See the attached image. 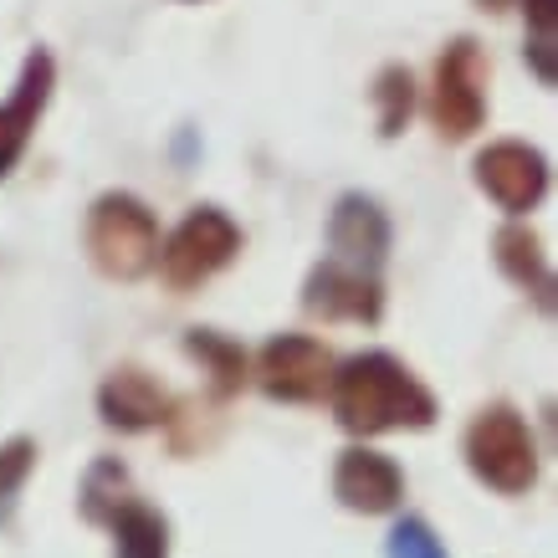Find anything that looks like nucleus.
<instances>
[{"mask_svg": "<svg viewBox=\"0 0 558 558\" xmlns=\"http://www.w3.org/2000/svg\"><path fill=\"white\" fill-rule=\"evenodd\" d=\"M241 256V226L220 205H195L180 226L170 231V241H159V277L174 292H190L210 282L216 271H226Z\"/></svg>", "mask_w": 558, "mask_h": 558, "instance_id": "4", "label": "nucleus"}, {"mask_svg": "<svg viewBox=\"0 0 558 558\" xmlns=\"http://www.w3.org/2000/svg\"><path fill=\"white\" fill-rule=\"evenodd\" d=\"M466 466L476 472V482H487L492 492L502 497H518L538 482V446H533V430L512 405H487L466 425Z\"/></svg>", "mask_w": 558, "mask_h": 558, "instance_id": "3", "label": "nucleus"}, {"mask_svg": "<svg viewBox=\"0 0 558 558\" xmlns=\"http://www.w3.org/2000/svg\"><path fill=\"white\" fill-rule=\"evenodd\" d=\"M108 527L119 538V558H170V523L144 502H129Z\"/></svg>", "mask_w": 558, "mask_h": 558, "instance_id": "16", "label": "nucleus"}, {"mask_svg": "<svg viewBox=\"0 0 558 558\" xmlns=\"http://www.w3.org/2000/svg\"><path fill=\"white\" fill-rule=\"evenodd\" d=\"M333 497H339L349 512H389L400 497H405V476L400 466L385 457V451H369V446H349L333 466Z\"/></svg>", "mask_w": 558, "mask_h": 558, "instance_id": "11", "label": "nucleus"}, {"mask_svg": "<svg viewBox=\"0 0 558 558\" xmlns=\"http://www.w3.org/2000/svg\"><path fill=\"white\" fill-rule=\"evenodd\" d=\"M170 410H174L170 389L159 385L154 374L134 369V364L113 369L98 389V415L113 430H154V425L170 421Z\"/></svg>", "mask_w": 558, "mask_h": 558, "instance_id": "12", "label": "nucleus"}, {"mask_svg": "<svg viewBox=\"0 0 558 558\" xmlns=\"http://www.w3.org/2000/svg\"><path fill=\"white\" fill-rule=\"evenodd\" d=\"M369 98H374L379 134L395 138L410 123V113H415V77H410V68H400V62L379 68V77H374V87H369Z\"/></svg>", "mask_w": 558, "mask_h": 558, "instance_id": "17", "label": "nucleus"}, {"mask_svg": "<svg viewBox=\"0 0 558 558\" xmlns=\"http://www.w3.org/2000/svg\"><path fill=\"white\" fill-rule=\"evenodd\" d=\"M303 307L328 323H379L385 318V288H379V277L349 271L339 262H318L303 282Z\"/></svg>", "mask_w": 558, "mask_h": 558, "instance_id": "10", "label": "nucleus"}, {"mask_svg": "<svg viewBox=\"0 0 558 558\" xmlns=\"http://www.w3.org/2000/svg\"><path fill=\"white\" fill-rule=\"evenodd\" d=\"M134 502V492H129V466L113 457H102L87 466L83 476V512L87 523H113L123 508Z\"/></svg>", "mask_w": 558, "mask_h": 558, "instance_id": "15", "label": "nucleus"}, {"mask_svg": "<svg viewBox=\"0 0 558 558\" xmlns=\"http://www.w3.org/2000/svg\"><path fill=\"white\" fill-rule=\"evenodd\" d=\"M487 57L472 36H457L436 57V83H430V123L440 138H472L487 123Z\"/></svg>", "mask_w": 558, "mask_h": 558, "instance_id": "5", "label": "nucleus"}, {"mask_svg": "<svg viewBox=\"0 0 558 558\" xmlns=\"http://www.w3.org/2000/svg\"><path fill=\"white\" fill-rule=\"evenodd\" d=\"M492 252H497V267L502 277H512L523 292H533V303L543 313H554V267H548V252H543V241L533 226H502L497 236H492Z\"/></svg>", "mask_w": 558, "mask_h": 558, "instance_id": "13", "label": "nucleus"}, {"mask_svg": "<svg viewBox=\"0 0 558 558\" xmlns=\"http://www.w3.org/2000/svg\"><path fill=\"white\" fill-rule=\"evenodd\" d=\"M333 415L354 436H385V430H425L436 421V395L415 379L395 354H354L333 369Z\"/></svg>", "mask_w": 558, "mask_h": 558, "instance_id": "1", "label": "nucleus"}, {"mask_svg": "<svg viewBox=\"0 0 558 558\" xmlns=\"http://www.w3.org/2000/svg\"><path fill=\"white\" fill-rule=\"evenodd\" d=\"M190 5H201V0H190Z\"/></svg>", "mask_w": 558, "mask_h": 558, "instance_id": "22", "label": "nucleus"}, {"mask_svg": "<svg viewBox=\"0 0 558 558\" xmlns=\"http://www.w3.org/2000/svg\"><path fill=\"white\" fill-rule=\"evenodd\" d=\"M527 62L538 68V77L554 87V41H527Z\"/></svg>", "mask_w": 558, "mask_h": 558, "instance_id": "21", "label": "nucleus"}, {"mask_svg": "<svg viewBox=\"0 0 558 558\" xmlns=\"http://www.w3.org/2000/svg\"><path fill=\"white\" fill-rule=\"evenodd\" d=\"M333 354L328 343L307 339V333H277V339L262 343L256 354V379L271 400H288V405H307V400H323V389L333 385Z\"/></svg>", "mask_w": 558, "mask_h": 558, "instance_id": "7", "label": "nucleus"}, {"mask_svg": "<svg viewBox=\"0 0 558 558\" xmlns=\"http://www.w3.org/2000/svg\"><path fill=\"white\" fill-rule=\"evenodd\" d=\"M185 354L201 359L205 369H210V389H216V400H231V395L246 385V349H241L236 339L216 333V328H190Z\"/></svg>", "mask_w": 558, "mask_h": 558, "instance_id": "14", "label": "nucleus"}, {"mask_svg": "<svg viewBox=\"0 0 558 558\" xmlns=\"http://www.w3.org/2000/svg\"><path fill=\"white\" fill-rule=\"evenodd\" d=\"M472 180L497 210L527 216V210L543 205L554 170H548V154L543 149H533L523 138H497V144H487V149L472 159Z\"/></svg>", "mask_w": 558, "mask_h": 558, "instance_id": "6", "label": "nucleus"}, {"mask_svg": "<svg viewBox=\"0 0 558 558\" xmlns=\"http://www.w3.org/2000/svg\"><path fill=\"white\" fill-rule=\"evenodd\" d=\"M83 241H87V262L102 277H113V282H138L159 262V220L129 190H108V195L93 201Z\"/></svg>", "mask_w": 558, "mask_h": 558, "instance_id": "2", "label": "nucleus"}, {"mask_svg": "<svg viewBox=\"0 0 558 558\" xmlns=\"http://www.w3.org/2000/svg\"><path fill=\"white\" fill-rule=\"evenodd\" d=\"M51 87H57V62H51L47 47H32L26 62H21V77L11 87V98L0 102V180L16 170L26 149H32V134L41 113L51 102Z\"/></svg>", "mask_w": 558, "mask_h": 558, "instance_id": "9", "label": "nucleus"}, {"mask_svg": "<svg viewBox=\"0 0 558 558\" xmlns=\"http://www.w3.org/2000/svg\"><path fill=\"white\" fill-rule=\"evenodd\" d=\"M32 466H36V440L32 436H11L0 446V527L11 523L16 497H21V487H26Z\"/></svg>", "mask_w": 558, "mask_h": 558, "instance_id": "18", "label": "nucleus"}, {"mask_svg": "<svg viewBox=\"0 0 558 558\" xmlns=\"http://www.w3.org/2000/svg\"><path fill=\"white\" fill-rule=\"evenodd\" d=\"M523 16H527V26L538 32V41H554V26H558V0H523Z\"/></svg>", "mask_w": 558, "mask_h": 558, "instance_id": "20", "label": "nucleus"}, {"mask_svg": "<svg viewBox=\"0 0 558 558\" xmlns=\"http://www.w3.org/2000/svg\"><path fill=\"white\" fill-rule=\"evenodd\" d=\"M389 256V216L385 205L364 195V190H349L333 201V216H328V262H339L349 271H364V277H379Z\"/></svg>", "mask_w": 558, "mask_h": 558, "instance_id": "8", "label": "nucleus"}, {"mask_svg": "<svg viewBox=\"0 0 558 558\" xmlns=\"http://www.w3.org/2000/svg\"><path fill=\"white\" fill-rule=\"evenodd\" d=\"M389 558H446V548H440V538L421 518H405L389 533Z\"/></svg>", "mask_w": 558, "mask_h": 558, "instance_id": "19", "label": "nucleus"}]
</instances>
